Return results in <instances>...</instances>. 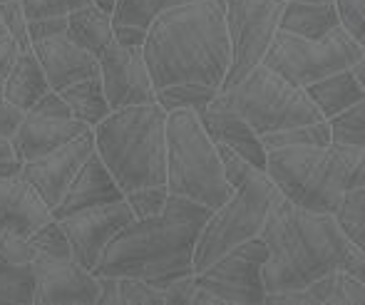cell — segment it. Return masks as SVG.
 Instances as JSON below:
<instances>
[{"mask_svg": "<svg viewBox=\"0 0 365 305\" xmlns=\"http://www.w3.org/2000/svg\"><path fill=\"white\" fill-rule=\"evenodd\" d=\"M338 15V25L351 35L356 43L363 45V25H365V0H333Z\"/></svg>", "mask_w": 365, "mask_h": 305, "instance_id": "cell-38", "label": "cell"}, {"mask_svg": "<svg viewBox=\"0 0 365 305\" xmlns=\"http://www.w3.org/2000/svg\"><path fill=\"white\" fill-rule=\"evenodd\" d=\"M92 0H20L28 20L38 18H68L70 13L90 5Z\"/></svg>", "mask_w": 365, "mask_h": 305, "instance_id": "cell-35", "label": "cell"}, {"mask_svg": "<svg viewBox=\"0 0 365 305\" xmlns=\"http://www.w3.org/2000/svg\"><path fill=\"white\" fill-rule=\"evenodd\" d=\"M95 132V152L122 194L167 186V112L157 102L112 110Z\"/></svg>", "mask_w": 365, "mask_h": 305, "instance_id": "cell-4", "label": "cell"}, {"mask_svg": "<svg viewBox=\"0 0 365 305\" xmlns=\"http://www.w3.org/2000/svg\"><path fill=\"white\" fill-rule=\"evenodd\" d=\"M167 191L209 209H217L234 194L221 169L217 144L192 110L167 112Z\"/></svg>", "mask_w": 365, "mask_h": 305, "instance_id": "cell-6", "label": "cell"}, {"mask_svg": "<svg viewBox=\"0 0 365 305\" xmlns=\"http://www.w3.org/2000/svg\"><path fill=\"white\" fill-rule=\"evenodd\" d=\"M365 159V147H284L266 152V177L284 199L316 214H333L348 191L353 169Z\"/></svg>", "mask_w": 365, "mask_h": 305, "instance_id": "cell-5", "label": "cell"}, {"mask_svg": "<svg viewBox=\"0 0 365 305\" xmlns=\"http://www.w3.org/2000/svg\"><path fill=\"white\" fill-rule=\"evenodd\" d=\"M197 117L214 144H224V147L234 149L256 169L266 167V149L261 147L259 134L246 124L244 117H239L234 110L217 105H209L207 110L197 112Z\"/></svg>", "mask_w": 365, "mask_h": 305, "instance_id": "cell-22", "label": "cell"}, {"mask_svg": "<svg viewBox=\"0 0 365 305\" xmlns=\"http://www.w3.org/2000/svg\"><path fill=\"white\" fill-rule=\"evenodd\" d=\"M28 241L35 253H45V256H58V258L73 256L70 241H68V236H65V231L58 219L45 221L40 229H35L33 234L28 236Z\"/></svg>", "mask_w": 365, "mask_h": 305, "instance_id": "cell-33", "label": "cell"}, {"mask_svg": "<svg viewBox=\"0 0 365 305\" xmlns=\"http://www.w3.org/2000/svg\"><path fill=\"white\" fill-rule=\"evenodd\" d=\"M333 144H346V147H365V100L346 107L338 115L328 117Z\"/></svg>", "mask_w": 365, "mask_h": 305, "instance_id": "cell-32", "label": "cell"}, {"mask_svg": "<svg viewBox=\"0 0 365 305\" xmlns=\"http://www.w3.org/2000/svg\"><path fill=\"white\" fill-rule=\"evenodd\" d=\"M120 305H164V293L145 278H120Z\"/></svg>", "mask_w": 365, "mask_h": 305, "instance_id": "cell-36", "label": "cell"}, {"mask_svg": "<svg viewBox=\"0 0 365 305\" xmlns=\"http://www.w3.org/2000/svg\"><path fill=\"white\" fill-rule=\"evenodd\" d=\"M281 199V191L266 177L264 169H256L244 184L234 189V194L217 209H212L204 221L202 234L194 246V273L214 263L221 253L244 244L261 234L271 206Z\"/></svg>", "mask_w": 365, "mask_h": 305, "instance_id": "cell-8", "label": "cell"}, {"mask_svg": "<svg viewBox=\"0 0 365 305\" xmlns=\"http://www.w3.org/2000/svg\"><path fill=\"white\" fill-rule=\"evenodd\" d=\"M303 90H306L308 100L316 105V110L321 112L323 120L365 100V87L358 85V80L351 75V67L333 72V75L323 77V80H316L313 85L303 87Z\"/></svg>", "mask_w": 365, "mask_h": 305, "instance_id": "cell-25", "label": "cell"}, {"mask_svg": "<svg viewBox=\"0 0 365 305\" xmlns=\"http://www.w3.org/2000/svg\"><path fill=\"white\" fill-rule=\"evenodd\" d=\"M3 35H8V30H5V23H3V18H0V38H3Z\"/></svg>", "mask_w": 365, "mask_h": 305, "instance_id": "cell-50", "label": "cell"}, {"mask_svg": "<svg viewBox=\"0 0 365 305\" xmlns=\"http://www.w3.org/2000/svg\"><path fill=\"white\" fill-rule=\"evenodd\" d=\"M259 236L269 248L261 271L266 293L296 291L331 271H346L365 281V251L341 234L333 214L301 209L281 196Z\"/></svg>", "mask_w": 365, "mask_h": 305, "instance_id": "cell-1", "label": "cell"}, {"mask_svg": "<svg viewBox=\"0 0 365 305\" xmlns=\"http://www.w3.org/2000/svg\"><path fill=\"white\" fill-rule=\"evenodd\" d=\"M112 35H115V43L122 48H142L147 40V30L137 28V25H112Z\"/></svg>", "mask_w": 365, "mask_h": 305, "instance_id": "cell-45", "label": "cell"}, {"mask_svg": "<svg viewBox=\"0 0 365 305\" xmlns=\"http://www.w3.org/2000/svg\"><path fill=\"white\" fill-rule=\"evenodd\" d=\"M68 30V18H38L28 20V38L30 45L38 43V40H48L55 35H65Z\"/></svg>", "mask_w": 365, "mask_h": 305, "instance_id": "cell-41", "label": "cell"}, {"mask_svg": "<svg viewBox=\"0 0 365 305\" xmlns=\"http://www.w3.org/2000/svg\"><path fill=\"white\" fill-rule=\"evenodd\" d=\"M33 276V305H95L100 296V278L73 256L35 253Z\"/></svg>", "mask_w": 365, "mask_h": 305, "instance_id": "cell-12", "label": "cell"}, {"mask_svg": "<svg viewBox=\"0 0 365 305\" xmlns=\"http://www.w3.org/2000/svg\"><path fill=\"white\" fill-rule=\"evenodd\" d=\"M28 112H35V115H45V117H73V110L68 107V102L63 100V95L55 90H48Z\"/></svg>", "mask_w": 365, "mask_h": 305, "instance_id": "cell-42", "label": "cell"}, {"mask_svg": "<svg viewBox=\"0 0 365 305\" xmlns=\"http://www.w3.org/2000/svg\"><path fill=\"white\" fill-rule=\"evenodd\" d=\"M365 301V281L346 271H331L296 291L266 293L271 305H361Z\"/></svg>", "mask_w": 365, "mask_h": 305, "instance_id": "cell-20", "label": "cell"}, {"mask_svg": "<svg viewBox=\"0 0 365 305\" xmlns=\"http://www.w3.org/2000/svg\"><path fill=\"white\" fill-rule=\"evenodd\" d=\"M365 58V48L351 38L341 25L318 40L276 30L261 65L274 70L293 87H308L316 80L348 70L353 62Z\"/></svg>", "mask_w": 365, "mask_h": 305, "instance_id": "cell-9", "label": "cell"}, {"mask_svg": "<svg viewBox=\"0 0 365 305\" xmlns=\"http://www.w3.org/2000/svg\"><path fill=\"white\" fill-rule=\"evenodd\" d=\"M100 80L112 110L130 105H147L157 100V90L142 58V48H122L112 43L97 55Z\"/></svg>", "mask_w": 365, "mask_h": 305, "instance_id": "cell-14", "label": "cell"}, {"mask_svg": "<svg viewBox=\"0 0 365 305\" xmlns=\"http://www.w3.org/2000/svg\"><path fill=\"white\" fill-rule=\"evenodd\" d=\"M125 194L117 186L115 177L110 174V169L102 164L100 154L92 152L85 159V164L80 167V172L75 174V179L70 182V186L65 189L63 199L58 201L50 214L53 219H65V216H73L82 209H92V206H102V204H115L122 201Z\"/></svg>", "mask_w": 365, "mask_h": 305, "instance_id": "cell-16", "label": "cell"}, {"mask_svg": "<svg viewBox=\"0 0 365 305\" xmlns=\"http://www.w3.org/2000/svg\"><path fill=\"white\" fill-rule=\"evenodd\" d=\"M117 0H92V5H97L100 10H105V13L112 15V8H115Z\"/></svg>", "mask_w": 365, "mask_h": 305, "instance_id": "cell-49", "label": "cell"}, {"mask_svg": "<svg viewBox=\"0 0 365 305\" xmlns=\"http://www.w3.org/2000/svg\"><path fill=\"white\" fill-rule=\"evenodd\" d=\"M0 18H3L8 35L15 40V43H18L20 53H25V50H33L30 38H28V18H25L20 0H5V3H0Z\"/></svg>", "mask_w": 365, "mask_h": 305, "instance_id": "cell-37", "label": "cell"}, {"mask_svg": "<svg viewBox=\"0 0 365 305\" xmlns=\"http://www.w3.org/2000/svg\"><path fill=\"white\" fill-rule=\"evenodd\" d=\"M63 100L68 102V107L73 110V117L80 122H85L87 127H97L107 115L112 112L110 102L102 90V80L97 77H87V80L73 82L65 90H60Z\"/></svg>", "mask_w": 365, "mask_h": 305, "instance_id": "cell-27", "label": "cell"}, {"mask_svg": "<svg viewBox=\"0 0 365 305\" xmlns=\"http://www.w3.org/2000/svg\"><path fill=\"white\" fill-rule=\"evenodd\" d=\"M217 152H219L221 169H224L226 182H229L231 186H234V189H236V186H239V184H244L246 179H249L251 174L256 172L254 164H249L244 157H241V154H236L234 149L224 147V144H217Z\"/></svg>", "mask_w": 365, "mask_h": 305, "instance_id": "cell-39", "label": "cell"}, {"mask_svg": "<svg viewBox=\"0 0 365 305\" xmlns=\"http://www.w3.org/2000/svg\"><path fill=\"white\" fill-rule=\"evenodd\" d=\"M53 219L50 206L20 177H0V234L30 236Z\"/></svg>", "mask_w": 365, "mask_h": 305, "instance_id": "cell-19", "label": "cell"}, {"mask_svg": "<svg viewBox=\"0 0 365 305\" xmlns=\"http://www.w3.org/2000/svg\"><path fill=\"white\" fill-rule=\"evenodd\" d=\"M167 199H169L167 186H145V189H135L130 194H125V201L130 204L135 219L157 216L167 206Z\"/></svg>", "mask_w": 365, "mask_h": 305, "instance_id": "cell-34", "label": "cell"}, {"mask_svg": "<svg viewBox=\"0 0 365 305\" xmlns=\"http://www.w3.org/2000/svg\"><path fill=\"white\" fill-rule=\"evenodd\" d=\"M269 258L261 236L244 241V244L229 248L221 253L214 263L194 273V281L209 293L219 298L221 303H264V263Z\"/></svg>", "mask_w": 365, "mask_h": 305, "instance_id": "cell-11", "label": "cell"}, {"mask_svg": "<svg viewBox=\"0 0 365 305\" xmlns=\"http://www.w3.org/2000/svg\"><path fill=\"white\" fill-rule=\"evenodd\" d=\"M217 87L199 85V82H179V85H167L157 90V105L164 112L174 110H192L202 112L212 105V100L217 97Z\"/></svg>", "mask_w": 365, "mask_h": 305, "instance_id": "cell-28", "label": "cell"}, {"mask_svg": "<svg viewBox=\"0 0 365 305\" xmlns=\"http://www.w3.org/2000/svg\"><path fill=\"white\" fill-rule=\"evenodd\" d=\"M48 90H50V82L45 77L43 65L38 62L33 50L20 53L15 65L10 67V72L3 77L5 100L23 112H28Z\"/></svg>", "mask_w": 365, "mask_h": 305, "instance_id": "cell-23", "label": "cell"}, {"mask_svg": "<svg viewBox=\"0 0 365 305\" xmlns=\"http://www.w3.org/2000/svg\"><path fill=\"white\" fill-rule=\"evenodd\" d=\"M338 25L336 5L328 3H298V0H286L279 15V30L298 38L318 40L328 35Z\"/></svg>", "mask_w": 365, "mask_h": 305, "instance_id": "cell-24", "label": "cell"}, {"mask_svg": "<svg viewBox=\"0 0 365 305\" xmlns=\"http://www.w3.org/2000/svg\"><path fill=\"white\" fill-rule=\"evenodd\" d=\"M212 105L234 110L259 137L323 120L303 87H293L266 65H256L231 90H219Z\"/></svg>", "mask_w": 365, "mask_h": 305, "instance_id": "cell-7", "label": "cell"}, {"mask_svg": "<svg viewBox=\"0 0 365 305\" xmlns=\"http://www.w3.org/2000/svg\"><path fill=\"white\" fill-rule=\"evenodd\" d=\"M25 112L18 110L15 105H10L3 95V82H0V137H13L15 129H18L20 120H23Z\"/></svg>", "mask_w": 365, "mask_h": 305, "instance_id": "cell-43", "label": "cell"}, {"mask_svg": "<svg viewBox=\"0 0 365 305\" xmlns=\"http://www.w3.org/2000/svg\"><path fill=\"white\" fill-rule=\"evenodd\" d=\"M33 258L28 236L0 234V303H33Z\"/></svg>", "mask_w": 365, "mask_h": 305, "instance_id": "cell-21", "label": "cell"}, {"mask_svg": "<svg viewBox=\"0 0 365 305\" xmlns=\"http://www.w3.org/2000/svg\"><path fill=\"white\" fill-rule=\"evenodd\" d=\"M184 3L192 0H117L112 8V25H137L149 30L159 15Z\"/></svg>", "mask_w": 365, "mask_h": 305, "instance_id": "cell-31", "label": "cell"}, {"mask_svg": "<svg viewBox=\"0 0 365 305\" xmlns=\"http://www.w3.org/2000/svg\"><path fill=\"white\" fill-rule=\"evenodd\" d=\"M92 152H95V132L87 129L85 134H80L73 142L58 147L55 152H48L38 159L23 162L18 177L33 186L40 194V199L53 211L58 206V201L63 199L65 189L70 186L75 174L80 172V167L85 164V159Z\"/></svg>", "mask_w": 365, "mask_h": 305, "instance_id": "cell-15", "label": "cell"}, {"mask_svg": "<svg viewBox=\"0 0 365 305\" xmlns=\"http://www.w3.org/2000/svg\"><path fill=\"white\" fill-rule=\"evenodd\" d=\"M23 159L15 154V147L8 137H0V177H18Z\"/></svg>", "mask_w": 365, "mask_h": 305, "instance_id": "cell-44", "label": "cell"}, {"mask_svg": "<svg viewBox=\"0 0 365 305\" xmlns=\"http://www.w3.org/2000/svg\"><path fill=\"white\" fill-rule=\"evenodd\" d=\"M87 129L92 127H87L85 122L75 120V117L65 120V117H45L35 115V112H25L10 142L15 147V154L23 162H30V159H38L48 152H55L63 144L73 142Z\"/></svg>", "mask_w": 365, "mask_h": 305, "instance_id": "cell-18", "label": "cell"}, {"mask_svg": "<svg viewBox=\"0 0 365 305\" xmlns=\"http://www.w3.org/2000/svg\"><path fill=\"white\" fill-rule=\"evenodd\" d=\"M142 58L154 90L179 82L219 90L231 60L224 0H192L162 13L149 25Z\"/></svg>", "mask_w": 365, "mask_h": 305, "instance_id": "cell-2", "label": "cell"}, {"mask_svg": "<svg viewBox=\"0 0 365 305\" xmlns=\"http://www.w3.org/2000/svg\"><path fill=\"white\" fill-rule=\"evenodd\" d=\"M33 53L40 65H43L45 77L50 82V90L55 92L65 90L73 82L100 75V62H97L95 55L87 53L80 45H75L65 35L38 40V43H33Z\"/></svg>", "mask_w": 365, "mask_h": 305, "instance_id": "cell-17", "label": "cell"}, {"mask_svg": "<svg viewBox=\"0 0 365 305\" xmlns=\"http://www.w3.org/2000/svg\"><path fill=\"white\" fill-rule=\"evenodd\" d=\"M18 55H20L18 43H15L10 35H3V38H0V80L10 72V67L15 65Z\"/></svg>", "mask_w": 365, "mask_h": 305, "instance_id": "cell-47", "label": "cell"}, {"mask_svg": "<svg viewBox=\"0 0 365 305\" xmlns=\"http://www.w3.org/2000/svg\"><path fill=\"white\" fill-rule=\"evenodd\" d=\"M0 3H5V0H0Z\"/></svg>", "mask_w": 365, "mask_h": 305, "instance_id": "cell-52", "label": "cell"}, {"mask_svg": "<svg viewBox=\"0 0 365 305\" xmlns=\"http://www.w3.org/2000/svg\"><path fill=\"white\" fill-rule=\"evenodd\" d=\"M65 38L73 40L75 45L85 48L87 53H92L97 58L107 45L115 43V35H112V15L100 10L92 3L85 5V8L68 15Z\"/></svg>", "mask_w": 365, "mask_h": 305, "instance_id": "cell-26", "label": "cell"}, {"mask_svg": "<svg viewBox=\"0 0 365 305\" xmlns=\"http://www.w3.org/2000/svg\"><path fill=\"white\" fill-rule=\"evenodd\" d=\"M189 305H221V301L214 293H209L207 288H202L197 283L194 286V293H192V301H189Z\"/></svg>", "mask_w": 365, "mask_h": 305, "instance_id": "cell-48", "label": "cell"}, {"mask_svg": "<svg viewBox=\"0 0 365 305\" xmlns=\"http://www.w3.org/2000/svg\"><path fill=\"white\" fill-rule=\"evenodd\" d=\"M0 82H3V80H0Z\"/></svg>", "mask_w": 365, "mask_h": 305, "instance_id": "cell-53", "label": "cell"}, {"mask_svg": "<svg viewBox=\"0 0 365 305\" xmlns=\"http://www.w3.org/2000/svg\"><path fill=\"white\" fill-rule=\"evenodd\" d=\"M212 209L184 196L169 194L157 216L132 219L105 246L95 276L157 278L194 271V246Z\"/></svg>", "mask_w": 365, "mask_h": 305, "instance_id": "cell-3", "label": "cell"}, {"mask_svg": "<svg viewBox=\"0 0 365 305\" xmlns=\"http://www.w3.org/2000/svg\"><path fill=\"white\" fill-rule=\"evenodd\" d=\"M194 271L189 273H179V276L169 278L159 291L164 293V305H189L192 301V293H194Z\"/></svg>", "mask_w": 365, "mask_h": 305, "instance_id": "cell-40", "label": "cell"}, {"mask_svg": "<svg viewBox=\"0 0 365 305\" xmlns=\"http://www.w3.org/2000/svg\"><path fill=\"white\" fill-rule=\"evenodd\" d=\"M284 3L286 0H224L231 60L219 90H231L256 65H261L279 30V15Z\"/></svg>", "mask_w": 365, "mask_h": 305, "instance_id": "cell-10", "label": "cell"}, {"mask_svg": "<svg viewBox=\"0 0 365 305\" xmlns=\"http://www.w3.org/2000/svg\"><path fill=\"white\" fill-rule=\"evenodd\" d=\"M97 278H100L97 305H120V278L117 276H97Z\"/></svg>", "mask_w": 365, "mask_h": 305, "instance_id": "cell-46", "label": "cell"}, {"mask_svg": "<svg viewBox=\"0 0 365 305\" xmlns=\"http://www.w3.org/2000/svg\"><path fill=\"white\" fill-rule=\"evenodd\" d=\"M333 221L353 246L365 251V189H348L333 209Z\"/></svg>", "mask_w": 365, "mask_h": 305, "instance_id": "cell-30", "label": "cell"}, {"mask_svg": "<svg viewBox=\"0 0 365 305\" xmlns=\"http://www.w3.org/2000/svg\"><path fill=\"white\" fill-rule=\"evenodd\" d=\"M132 219H135V214H132L130 204L122 199L115 204L92 206V209H82L73 216H65V219H60V226L68 236L75 261L85 266L87 271H95L105 246Z\"/></svg>", "mask_w": 365, "mask_h": 305, "instance_id": "cell-13", "label": "cell"}, {"mask_svg": "<svg viewBox=\"0 0 365 305\" xmlns=\"http://www.w3.org/2000/svg\"><path fill=\"white\" fill-rule=\"evenodd\" d=\"M298 3H328V0H298Z\"/></svg>", "mask_w": 365, "mask_h": 305, "instance_id": "cell-51", "label": "cell"}, {"mask_svg": "<svg viewBox=\"0 0 365 305\" xmlns=\"http://www.w3.org/2000/svg\"><path fill=\"white\" fill-rule=\"evenodd\" d=\"M261 147L266 152L284 147H326L331 144V129L326 120H318L311 124H298V127H286L279 132L261 134Z\"/></svg>", "mask_w": 365, "mask_h": 305, "instance_id": "cell-29", "label": "cell"}]
</instances>
